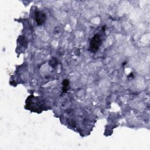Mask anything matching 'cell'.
Segmentation results:
<instances>
[{"instance_id":"6da1fadb","label":"cell","mask_w":150,"mask_h":150,"mask_svg":"<svg viewBox=\"0 0 150 150\" xmlns=\"http://www.w3.org/2000/svg\"><path fill=\"white\" fill-rule=\"evenodd\" d=\"M101 45H102V39L100 35L98 34L94 35L90 41V50L92 52H96L99 50Z\"/></svg>"},{"instance_id":"7a4b0ae2","label":"cell","mask_w":150,"mask_h":150,"mask_svg":"<svg viewBox=\"0 0 150 150\" xmlns=\"http://www.w3.org/2000/svg\"><path fill=\"white\" fill-rule=\"evenodd\" d=\"M35 20L37 24L38 25H41L45 22L46 20V15L44 12L41 11H37L35 14Z\"/></svg>"},{"instance_id":"3957f363","label":"cell","mask_w":150,"mask_h":150,"mask_svg":"<svg viewBox=\"0 0 150 150\" xmlns=\"http://www.w3.org/2000/svg\"><path fill=\"white\" fill-rule=\"evenodd\" d=\"M63 84V88L62 91L63 92H66L68 90V87L69 86V81L68 79H64L62 82Z\"/></svg>"},{"instance_id":"277c9868","label":"cell","mask_w":150,"mask_h":150,"mask_svg":"<svg viewBox=\"0 0 150 150\" xmlns=\"http://www.w3.org/2000/svg\"><path fill=\"white\" fill-rule=\"evenodd\" d=\"M128 77H132V78H133L134 77V75L132 73H131L129 75V76H128Z\"/></svg>"},{"instance_id":"5b68a950","label":"cell","mask_w":150,"mask_h":150,"mask_svg":"<svg viewBox=\"0 0 150 150\" xmlns=\"http://www.w3.org/2000/svg\"><path fill=\"white\" fill-rule=\"evenodd\" d=\"M102 29H103V31H105V29H106V26H104V27H103V28H102Z\"/></svg>"}]
</instances>
